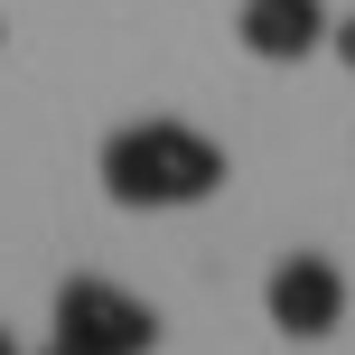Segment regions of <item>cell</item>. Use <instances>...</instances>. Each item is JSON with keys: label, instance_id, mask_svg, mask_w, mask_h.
Masks as SVG:
<instances>
[{"label": "cell", "instance_id": "obj_1", "mask_svg": "<svg viewBox=\"0 0 355 355\" xmlns=\"http://www.w3.org/2000/svg\"><path fill=\"white\" fill-rule=\"evenodd\" d=\"M112 206L131 215H168V206H206L215 187L234 178L225 141H206L196 122H168V112H150V122H122L103 141V159H94Z\"/></svg>", "mask_w": 355, "mask_h": 355}, {"label": "cell", "instance_id": "obj_2", "mask_svg": "<svg viewBox=\"0 0 355 355\" xmlns=\"http://www.w3.org/2000/svg\"><path fill=\"white\" fill-rule=\"evenodd\" d=\"M56 346H75V355H150L159 346V309L141 290L103 281V271H75L56 290Z\"/></svg>", "mask_w": 355, "mask_h": 355}, {"label": "cell", "instance_id": "obj_3", "mask_svg": "<svg viewBox=\"0 0 355 355\" xmlns=\"http://www.w3.org/2000/svg\"><path fill=\"white\" fill-rule=\"evenodd\" d=\"M346 271L327 262V252H281L271 262V281H262V309H271V327H281L290 346H318V337H337L346 327Z\"/></svg>", "mask_w": 355, "mask_h": 355}, {"label": "cell", "instance_id": "obj_4", "mask_svg": "<svg viewBox=\"0 0 355 355\" xmlns=\"http://www.w3.org/2000/svg\"><path fill=\"white\" fill-rule=\"evenodd\" d=\"M327 0H243L234 10V37H243V56H262V66H300V56L327 47Z\"/></svg>", "mask_w": 355, "mask_h": 355}, {"label": "cell", "instance_id": "obj_5", "mask_svg": "<svg viewBox=\"0 0 355 355\" xmlns=\"http://www.w3.org/2000/svg\"><path fill=\"white\" fill-rule=\"evenodd\" d=\"M327 47H337L346 66H355V19H337V28H327Z\"/></svg>", "mask_w": 355, "mask_h": 355}, {"label": "cell", "instance_id": "obj_6", "mask_svg": "<svg viewBox=\"0 0 355 355\" xmlns=\"http://www.w3.org/2000/svg\"><path fill=\"white\" fill-rule=\"evenodd\" d=\"M0 355H19V337H10V327H0Z\"/></svg>", "mask_w": 355, "mask_h": 355}, {"label": "cell", "instance_id": "obj_7", "mask_svg": "<svg viewBox=\"0 0 355 355\" xmlns=\"http://www.w3.org/2000/svg\"><path fill=\"white\" fill-rule=\"evenodd\" d=\"M47 355H75V346H47Z\"/></svg>", "mask_w": 355, "mask_h": 355}]
</instances>
